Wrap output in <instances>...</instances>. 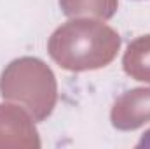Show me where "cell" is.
Segmentation results:
<instances>
[{"label": "cell", "instance_id": "cell-5", "mask_svg": "<svg viewBox=\"0 0 150 149\" xmlns=\"http://www.w3.org/2000/svg\"><path fill=\"white\" fill-rule=\"evenodd\" d=\"M59 5L67 16L94 14L98 18L108 19L117 11V0H59Z\"/></svg>", "mask_w": 150, "mask_h": 149}, {"label": "cell", "instance_id": "cell-2", "mask_svg": "<svg viewBox=\"0 0 150 149\" xmlns=\"http://www.w3.org/2000/svg\"><path fill=\"white\" fill-rule=\"evenodd\" d=\"M0 90L4 98L25 102L37 119L45 117L52 111L56 100V82L52 72L33 58L12 62L4 70Z\"/></svg>", "mask_w": 150, "mask_h": 149}, {"label": "cell", "instance_id": "cell-4", "mask_svg": "<svg viewBox=\"0 0 150 149\" xmlns=\"http://www.w3.org/2000/svg\"><path fill=\"white\" fill-rule=\"evenodd\" d=\"M124 70L136 81L150 82V35L129 44L124 54Z\"/></svg>", "mask_w": 150, "mask_h": 149}, {"label": "cell", "instance_id": "cell-1", "mask_svg": "<svg viewBox=\"0 0 150 149\" xmlns=\"http://www.w3.org/2000/svg\"><path fill=\"white\" fill-rule=\"evenodd\" d=\"M120 39L110 27L93 19H74L49 39V54L63 69L82 72L101 69L115 58Z\"/></svg>", "mask_w": 150, "mask_h": 149}, {"label": "cell", "instance_id": "cell-3", "mask_svg": "<svg viewBox=\"0 0 150 149\" xmlns=\"http://www.w3.org/2000/svg\"><path fill=\"white\" fill-rule=\"evenodd\" d=\"M150 119V90H133L127 91L115 102L112 111L113 126L120 130H133L142 126Z\"/></svg>", "mask_w": 150, "mask_h": 149}]
</instances>
